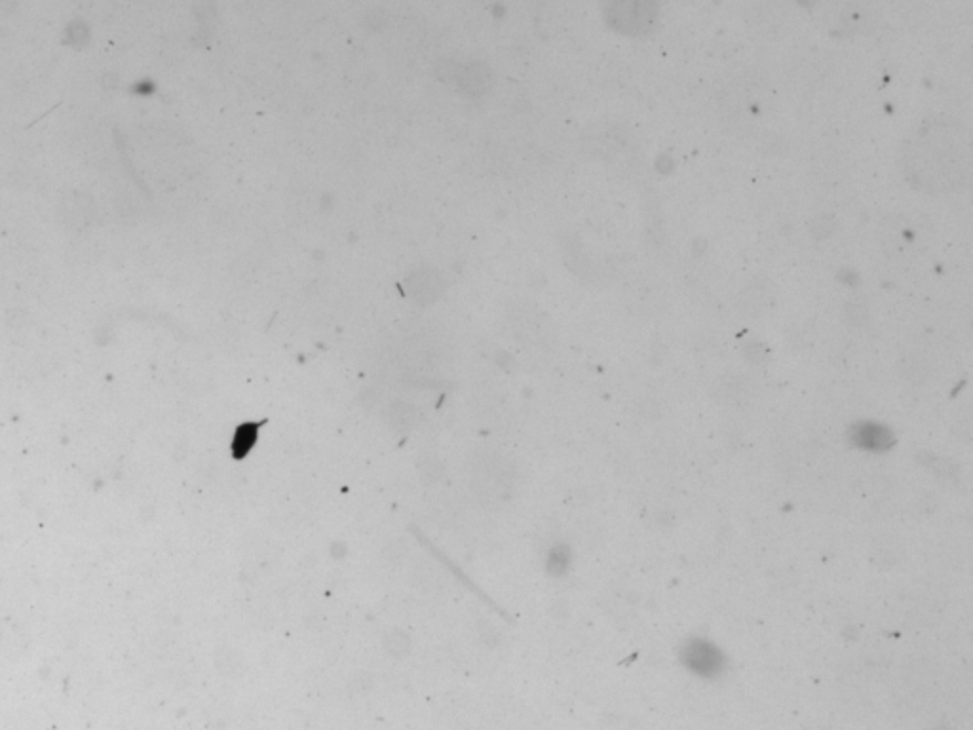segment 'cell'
<instances>
[{
    "label": "cell",
    "mask_w": 973,
    "mask_h": 730,
    "mask_svg": "<svg viewBox=\"0 0 973 730\" xmlns=\"http://www.w3.org/2000/svg\"><path fill=\"white\" fill-rule=\"evenodd\" d=\"M683 664L690 672L713 677L723 670L725 666V656L719 651L717 645H713L707 639H688L681 651Z\"/></svg>",
    "instance_id": "obj_3"
},
{
    "label": "cell",
    "mask_w": 973,
    "mask_h": 730,
    "mask_svg": "<svg viewBox=\"0 0 973 730\" xmlns=\"http://www.w3.org/2000/svg\"><path fill=\"white\" fill-rule=\"evenodd\" d=\"M852 443L865 451H886L894 445L892 432L882 424L863 423L852 428Z\"/></svg>",
    "instance_id": "obj_4"
},
{
    "label": "cell",
    "mask_w": 973,
    "mask_h": 730,
    "mask_svg": "<svg viewBox=\"0 0 973 730\" xmlns=\"http://www.w3.org/2000/svg\"><path fill=\"white\" fill-rule=\"evenodd\" d=\"M656 16L658 8L650 2H616L609 8V20L624 33L649 31Z\"/></svg>",
    "instance_id": "obj_2"
},
{
    "label": "cell",
    "mask_w": 973,
    "mask_h": 730,
    "mask_svg": "<svg viewBox=\"0 0 973 730\" xmlns=\"http://www.w3.org/2000/svg\"><path fill=\"white\" fill-rule=\"evenodd\" d=\"M911 181L932 193L960 189L970 173V143L958 122H926L905 151Z\"/></svg>",
    "instance_id": "obj_1"
}]
</instances>
